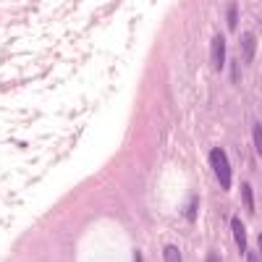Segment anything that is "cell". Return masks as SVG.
Here are the masks:
<instances>
[{"label": "cell", "instance_id": "cell-1", "mask_svg": "<svg viewBox=\"0 0 262 262\" xmlns=\"http://www.w3.org/2000/svg\"><path fill=\"white\" fill-rule=\"evenodd\" d=\"M210 165L215 170L217 181H221V186L223 189H231V165H228V155H226L221 147H215L210 152Z\"/></svg>", "mask_w": 262, "mask_h": 262}, {"label": "cell", "instance_id": "cell-2", "mask_svg": "<svg viewBox=\"0 0 262 262\" xmlns=\"http://www.w3.org/2000/svg\"><path fill=\"white\" fill-rule=\"evenodd\" d=\"M210 55H212V66L217 71L223 69V63H226V37H212V48H210Z\"/></svg>", "mask_w": 262, "mask_h": 262}, {"label": "cell", "instance_id": "cell-3", "mask_svg": "<svg viewBox=\"0 0 262 262\" xmlns=\"http://www.w3.org/2000/svg\"><path fill=\"white\" fill-rule=\"evenodd\" d=\"M231 226H233V238H236V244H238V249H247V231H244V223H242V217H233L231 221Z\"/></svg>", "mask_w": 262, "mask_h": 262}, {"label": "cell", "instance_id": "cell-4", "mask_svg": "<svg viewBox=\"0 0 262 262\" xmlns=\"http://www.w3.org/2000/svg\"><path fill=\"white\" fill-rule=\"evenodd\" d=\"M242 45H244V60L252 63V58H254V34H244Z\"/></svg>", "mask_w": 262, "mask_h": 262}, {"label": "cell", "instance_id": "cell-5", "mask_svg": "<svg viewBox=\"0 0 262 262\" xmlns=\"http://www.w3.org/2000/svg\"><path fill=\"white\" fill-rule=\"evenodd\" d=\"M242 191H244V205H247V210L254 212V200H252V189H249V184H244Z\"/></svg>", "mask_w": 262, "mask_h": 262}, {"label": "cell", "instance_id": "cell-6", "mask_svg": "<svg viewBox=\"0 0 262 262\" xmlns=\"http://www.w3.org/2000/svg\"><path fill=\"white\" fill-rule=\"evenodd\" d=\"M236 16H238L236 13V3H228V29H236V24H238Z\"/></svg>", "mask_w": 262, "mask_h": 262}, {"label": "cell", "instance_id": "cell-7", "mask_svg": "<svg viewBox=\"0 0 262 262\" xmlns=\"http://www.w3.org/2000/svg\"><path fill=\"white\" fill-rule=\"evenodd\" d=\"M165 259L176 262V259H181V252H179L176 247H165Z\"/></svg>", "mask_w": 262, "mask_h": 262}, {"label": "cell", "instance_id": "cell-8", "mask_svg": "<svg viewBox=\"0 0 262 262\" xmlns=\"http://www.w3.org/2000/svg\"><path fill=\"white\" fill-rule=\"evenodd\" d=\"M254 147H257V152L262 155V126H254Z\"/></svg>", "mask_w": 262, "mask_h": 262}, {"label": "cell", "instance_id": "cell-9", "mask_svg": "<svg viewBox=\"0 0 262 262\" xmlns=\"http://www.w3.org/2000/svg\"><path fill=\"white\" fill-rule=\"evenodd\" d=\"M257 247H259V254H262V233L257 236Z\"/></svg>", "mask_w": 262, "mask_h": 262}]
</instances>
